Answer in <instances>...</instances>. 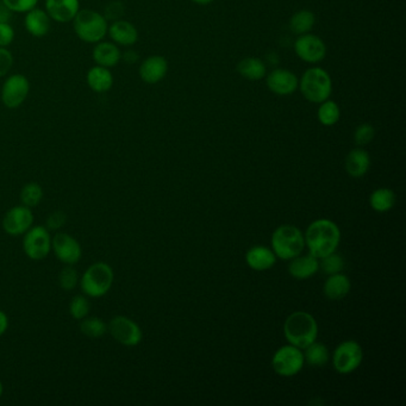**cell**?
Masks as SVG:
<instances>
[{
    "instance_id": "cell-1",
    "label": "cell",
    "mask_w": 406,
    "mask_h": 406,
    "mask_svg": "<svg viewBox=\"0 0 406 406\" xmlns=\"http://www.w3.org/2000/svg\"><path fill=\"white\" fill-rule=\"evenodd\" d=\"M341 233L337 225L329 220H318L310 225L305 233V243L315 258H321L337 249Z\"/></svg>"
},
{
    "instance_id": "cell-2",
    "label": "cell",
    "mask_w": 406,
    "mask_h": 406,
    "mask_svg": "<svg viewBox=\"0 0 406 406\" xmlns=\"http://www.w3.org/2000/svg\"><path fill=\"white\" fill-rule=\"evenodd\" d=\"M283 331L288 342L299 349H305L317 339L318 326L310 313L298 311L288 316Z\"/></svg>"
},
{
    "instance_id": "cell-3",
    "label": "cell",
    "mask_w": 406,
    "mask_h": 406,
    "mask_svg": "<svg viewBox=\"0 0 406 406\" xmlns=\"http://www.w3.org/2000/svg\"><path fill=\"white\" fill-rule=\"evenodd\" d=\"M73 28L78 37L86 43H98L104 39L109 24L106 18L94 10H79L73 19Z\"/></svg>"
},
{
    "instance_id": "cell-4",
    "label": "cell",
    "mask_w": 406,
    "mask_h": 406,
    "mask_svg": "<svg viewBox=\"0 0 406 406\" xmlns=\"http://www.w3.org/2000/svg\"><path fill=\"white\" fill-rule=\"evenodd\" d=\"M114 280V270L110 265L96 263L91 265L82 275L81 290L91 298H100L110 291Z\"/></svg>"
},
{
    "instance_id": "cell-5",
    "label": "cell",
    "mask_w": 406,
    "mask_h": 406,
    "mask_svg": "<svg viewBox=\"0 0 406 406\" xmlns=\"http://www.w3.org/2000/svg\"><path fill=\"white\" fill-rule=\"evenodd\" d=\"M299 89L309 102L321 103L329 99L333 92V81L328 73L319 67L310 68L301 76Z\"/></svg>"
},
{
    "instance_id": "cell-6",
    "label": "cell",
    "mask_w": 406,
    "mask_h": 406,
    "mask_svg": "<svg viewBox=\"0 0 406 406\" xmlns=\"http://www.w3.org/2000/svg\"><path fill=\"white\" fill-rule=\"evenodd\" d=\"M274 254L283 260H292L304 249L305 240L299 229L294 225H281L272 236Z\"/></svg>"
},
{
    "instance_id": "cell-7",
    "label": "cell",
    "mask_w": 406,
    "mask_h": 406,
    "mask_svg": "<svg viewBox=\"0 0 406 406\" xmlns=\"http://www.w3.org/2000/svg\"><path fill=\"white\" fill-rule=\"evenodd\" d=\"M23 249L35 261L47 258L51 250V237L47 227H31L24 233Z\"/></svg>"
},
{
    "instance_id": "cell-8",
    "label": "cell",
    "mask_w": 406,
    "mask_h": 406,
    "mask_svg": "<svg viewBox=\"0 0 406 406\" xmlns=\"http://www.w3.org/2000/svg\"><path fill=\"white\" fill-rule=\"evenodd\" d=\"M304 354L294 346L280 348L273 356V369L281 377H293L299 373L304 366Z\"/></svg>"
},
{
    "instance_id": "cell-9",
    "label": "cell",
    "mask_w": 406,
    "mask_h": 406,
    "mask_svg": "<svg viewBox=\"0 0 406 406\" xmlns=\"http://www.w3.org/2000/svg\"><path fill=\"white\" fill-rule=\"evenodd\" d=\"M107 331L114 339L127 347H135L140 344L143 337L139 324L125 316H116L112 318L107 324Z\"/></svg>"
},
{
    "instance_id": "cell-10",
    "label": "cell",
    "mask_w": 406,
    "mask_h": 406,
    "mask_svg": "<svg viewBox=\"0 0 406 406\" xmlns=\"http://www.w3.org/2000/svg\"><path fill=\"white\" fill-rule=\"evenodd\" d=\"M364 359L361 346L355 341H344L335 349L334 367L341 374H348L359 369Z\"/></svg>"
},
{
    "instance_id": "cell-11",
    "label": "cell",
    "mask_w": 406,
    "mask_h": 406,
    "mask_svg": "<svg viewBox=\"0 0 406 406\" xmlns=\"http://www.w3.org/2000/svg\"><path fill=\"white\" fill-rule=\"evenodd\" d=\"M30 82L23 74H12L1 87V102L8 109H17L29 96Z\"/></svg>"
},
{
    "instance_id": "cell-12",
    "label": "cell",
    "mask_w": 406,
    "mask_h": 406,
    "mask_svg": "<svg viewBox=\"0 0 406 406\" xmlns=\"http://www.w3.org/2000/svg\"><path fill=\"white\" fill-rule=\"evenodd\" d=\"M34 224V215L31 209L24 205L10 209L3 218V228L10 236H21Z\"/></svg>"
},
{
    "instance_id": "cell-13",
    "label": "cell",
    "mask_w": 406,
    "mask_h": 406,
    "mask_svg": "<svg viewBox=\"0 0 406 406\" xmlns=\"http://www.w3.org/2000/svg\"><path fill=\"white\" fill-rule=\"evenodd\" d=\"M294 51L299 59L308 64H317L326 58L324 42L316 35L304 34L297 38Z\"/></svg>"
},
{
    "instance_id": "cell-14",
    "label": "cell",
    "mask_w": 406,
    "mask_h": 406,
    "mask_svg": "<svg viewBox=\"0 0 406 406\" xmlns=\"http://www.w3.org/2000/svg\"><path fill=\"white\" fill-rule=\"evenodd\" d=\"M51 249L54 254L64 265H76L81 258L82 249L80 243L68 233H56L51 238Z\"/></svg>"
},
{
    "instance_id": "cell-15",
    "label": "cell",
    "mask_w": 406,
    "mask_h": 406,
    "mask_svg": "<svg viewBox=\"0 0 406 406\" xmlns=\"http://www.w3.org/2000/svg\"><path fill=\"white\" fill-rule=\"evenodd\" d=\"M299 85V81L294 73L283 68L274 69L267 76V86L272 92L279 96L292 94Z\"/></svg>"
},
{
    "instance_id": "cell-16",
    "label": "cell",
    "mask_w": 406,
    "mask_h": 406,
    "mask_svg": "<svg viewBox=\"0 0 406 406\" xmlns=\"http://www.w3.org/2000/svg\"><path fill=\"white\" fill-rule=\"evenodd\" d=\"M80 10L79 0H46V11L53 21H72Z\"/></svg>"
},
{
    "instance_id": "cell-17",
    "label": "cell",
    "mask_w": 406,
    "mask_h": 406,
    "mask_svg": "<svg viewBox=\"0 0 406 406\" xmlns=\"http://www.w3.org/2000/svg\"><path fill=\"white\" fill-rule=\"evenodd\" d=\"M167 71L168 64L164 56H149L141 64V79L147 84H157L165 78Z\"/></svg>"
},
{
    "instance_id": "cell-18",
    "label": "cell",
    "mask_w": 406,
    "mask_h": 406,
    "mask_svg": "<svg viewBox=\"0 0 406 406\" xmlns=\"http://www.w3.org/2000/svg\"><path fill=\"white\" fill-rule=\"evenodd\" d=\"M107 34L110 35L114 43L125 46V47L135 44L139 39V33L135 26H132L130 21H122V19L114 21L109 26Z\"/></svg>"
},
{
    "instance_id": "cell-19",
    "label": "cell",
    "mask_w": 406,
    "mask_h": 406,
    "mask_svg": "<svg viewBox=\"0 0 406 406\" xmlns=\"http://www.w3.org/2000/svg\"><path fill=\"white\" fill-rule=\"evenodd\" d=\"M24 26L29 34L35 37H43L51 30V17L47 11L34 8L26 12Z\"/></svg>"
},
{
    "instance_id": "cell-20",
    "label": "cell",
    "mask_w": 406,
    "mask_h": 406,
    "mask_svg": "<svg viewBox=\"0 0 406 406\" xmlns=\"http://www.w3.org/2000/svg\"><path fill=\"white\" fill-rule=\"evenodd\" d=\"M92 56H94V62L98 66L106 68L114 67L122 59L121 51L114 43L102 42V41L98 42L97 46L94 47Z\"/></svg>"
},
{
    "instance_id": "cell-21",
    "label": "cell",
    "mask_w": 406,
    "mask_h": 406,
    "mask_svg": "<svg viewBox=\"0 0 406 406\" xmlns=\"http://www.w3.org/2000/svg\"><path fill=\"white\" fill-rule=\"evenodd\" d=\"M86 80L89 87L97 94H104L110 91L114 85V76L110 69L102 66H94L87 72Z\"/></svg>"
},
{
    "instance_id": "cell-22",
    "label": "cell",
    "mask_w": 406,
    "mask_h": 406,
    "mask_svg": "<svg viewBox=\"0 0 406 406\" xmlns=\"http://www.w3.org/2000/svg\"><path fill=\"white\" fill-rule=\"evenodd\" d=\"M371 166V157L364 149H354L346 159V170L353 178H361L367 173Z\"/></svg>"
},
{
    "instance_id": "cell-23",
    "label": "cell",
    "mask_w": 406,
    "mask_h": 406,
    "mask_svg": "<svg viewBox=\"0 0 406 406\" xmlns=\"http://www.w3.org/2000/svg\"><path fill=\"white\" fill-rule=\"evenodd\" d=\"M319 268L318 258H315L313 255H306V256H297L293 258L292 263L288 266L290 274L292 275L296 279H308L310 276L316 274Z\"/></svg>"
},
{
    "instance_id": "cell-24",
    "label": "cell",
    "mask_w": 406,
    "mask_h": 406,
    "mask_svg": "<svg viewBox=\"0 0 406 406\" xmlns=\"http://www.w3.org/2000/svg\"><path fill=\"white\" fill-rule=\"evenodd\" d=\"M247 263L255 271H266L274 266L275 254L266 247H254L247 253Z\"/></svg>"
},
{
    "instance_id": "cell-25",
    "label": "cell",
    "mask_w": 406,
    "mask_h": 406,
    "mask_svg": "<svg viewBox=\"0 0 406 406\" xmlns=\"http://www.w3.org/2000/svg\"><path fill=\"white\" fill-rule=\"evenodd\" d=\"M351 291V281L346 275L336 274L330 275V278L326 280L324 285V293L331 301H339L347 296Z\"/></svg>"
},
{
    "instance_id": "cell-26",
    "label": "cell",
    "mask_w": 406,
    "mask_h": 406,
    "mask_svg": "<svg viewBox=\"0 0 406 406\" xmlns=\"http://www.w3.org/2000/svg\"><path fill=\"white\" fill-rule=\"evenodd\" d=\"M237 71L248 80H261L266 76V64L256 58H247L238 64Z\"/></svg>"
},
{
    "instance_id": "cell-27",
    "label": "cell",
    "mask_w": 406,
    "mask_h": 406,
    "mask_svg": "<svg viewBox=\"0 0 406 406\" xmlns=\"http://www.w3.org/2000/svg\"><path fill=\"white\" fill-rule=\"evenodd\" d=\"M369 203L373 210L377 212L389 211L396 203V195L389 188H379L373 192Z\"/></svg>"
},
{
    "instance_id": "cell-28",
    "label": "cell",
    "mask_w": 406,
    "mask_h": 406,
    "mask_svg": "<svg viewBox=\"0 0 406 406\" xmlns=\"http://www.w3.org/2000/svg\"><path fill=\"white\" fill-rule=\"evenodd\" d=\"M315 15L309 10H301L293 15L290 21V28L297 35L309 34L315 26Z\"/></svg>"
},
{
    "instance_id": "cell-29",
    "label": "cell",
    "mask_w": 406,
    "mask_h": 406,
    "mask_svg": "<svg viewBox=\"0 0 406 406\" xmlns=\"http://www.w3.org/2000/svg\"><path fill=\"white\" fill-rule=\"evenodd\" d=\"M304 359L315 367H323L329 361V353L324 344L313 342L305 348Z\"/></svg>"
},
{
    "instance_id": "cell-30",
    "label": "cell",
    "mask_w": 406,
    "mask_h": 406,
    "mask_svg": "<svg viewBox=\"0 0 406 406\" xmlns=\"http://www.w3.org/2000/svg\"><path fill=\"white\" fill-rule=\"evenodd\" d=\"M80 331L89 339H99L106 334L107 324L99 317H85L81 319Z\"/></svg>"
},
{
    "instance_id": "cell-31",
    "label": "cell",
    "mask_w": 406,
    "mask_h": 406,
    "mask_svg": "<svg viewBox=\"0 0 406 406\" xmlns=\"http://www.w3.org/2000/svg\"><path fill=\"white\" fill-rule=\"evenodd\" d=\"M321 105L318 109V121L326 127H331L339 121V107L336 103L326 99V102L321 103Z\"/></svg>"
},
{
    "instance_id": "cell-32",
    "label": "cell",
    "mask_w": 406,
    "mask_h": 406,
    "mask_svg": "<svg viewBox=\"0 0 406 406\" xmlns=\"http://www.w3.org/2000/svg\"><path fill=\"white\" fill-rule=\"evenodd\" d=\"M43 199V190L36 182H29L21 191V202L26 208H35Z\"/></svg>"
},
{
    "instance_id": "cell-33",
    "label": "cell",
    "mask_w": 406,
    "mask_h": 406,
    "mask_svg": "<svg viewBox=\"0 0 406 406\" xmlns=\"http://www.w3.org/2000/svg\"><path fill=\"white\" fill-rule=\"evenodd\" d=\"M91 305L84 296H76L69 303V313L76 321H81L89 316Z\"/></svg>"
},
{
    "instance_id": "cell-34",
    "label": "cell",
    "mask_w": 406,
    "mask_h": 406,
    "mask_svg": "<svg viewBox=\"0 0 406 406\" xmlns=\"http://www.w3.org/2000/svg\"><path fill=\"white\" fill-rule=\"evenodd\" d=\"M79 283V275L72 265H66L59 275V283L64 291H72Z\"/></svg>"
},
{
    "instance_id": "cell-35",
    "label": "cell",
    "mask_w": 406,
    "mask_h": 406,
    "mask_svg": "<svg viewBox=\"0 0 406 406\" xmlns=\"http://www.w3.org/2000/svg\"><path fill=\"white\" fill-rule=\"evenodd\" d=\"M321 267L326 274H336V273L343 271L344 260L342 256L333 253V254L326 255L324 258H321Z\"/></svg>"
},
{
    "instance_id": "cell-36",
    "label": "cell",
    "mask_w": 406,
    "mask_h": 406,
    "mask_svg": "<svg viewBox=\"0 0 406 406\" xmlns=\"http://www.w3.org/2000/svg\"><path fill=\"white\" fill-rule=\"evenodd\" d=\"M376 135V130L372 125L369 124H361L360 127H356L355 134H354V141L359 147L371 143Z\"/></svg>"
},
{
    "instance_id": "cell-37",
    "label": "cell",
    "mask_w": 406,
    "mask_h": 406,
    "mask_svg": "<svg viewBox=\"0 0 406 406\" xmlns=\"http://www.w3.org/2000/svg\"><path fill=\"white\" fill-rule=\"evenodd\" d=\"M11 12H28L37 5L38 0H1Z\"/></svg>"
},
{
    "instance_id": "cell-38",
    "label": "cell",
    "mask_w": 406,
    "mask_h": 406,
    "mask_svg": "<svg viewBox=\"0 0 406 406\" xmlns=\"http://www.w3.org/2000/svg\"><path fill=\"white\" fill-rule=\"evenodd\" d=\"M13 56L9 49L0 47V78L5 76L12 67Z\"/></svg>"
},
{
    "instance_id": "cell-39",
    "label": "cell",
    "mask_w": 406,
    "mask_h": 406,
    "mask_svg": "<svg viewBox=\"0 0 406 406\" xmlns=\"http://www.w3.org/2000/svg\"><path fill=\"white\" fill-rule=\"evenodd\" d=\"M124 5L121 1H112L106 6L105 16L106 21H118L119 18L123 16Z\"/></svg>"
},
{
    "instance_id": "cell-40",
    "label": "cell",
    "mask_w": 406,
    "mask_h": 406,
    "mask_svg": "<svg viewBox=\"0 0 406 406\" xmlns=\"http://www.w3.org/2000/svg\"><path fill=\"white\" fill-rule=\"evenodd\" d=\"M15 39V30L8 23H0V47L6 48Z\"/></svg>"
},
{
    "instance_id": "cell-41",
    "label": "cell",
    "mask_w": 406,
    "mask_h": 406,
    "mask_svg": "<svg viewBox=\"0 0 406 406\" xmlns=\"http://www.w3.org/2000/svg\"><path fill=\"white\" fill-rule=\"evenodd\" d=\"M66 220H67V216L64 212L55 211L48 217L46 225H47L48 230H58V229L64 227Z\"/></svg>"
},
{
    "instance_id": "cell-42",
    "label": "cell",
    "mask_w": 406,
    "mask_h": 406,
    "mask_svg": "<svg viewBox=\"0 0 406 406\" xmlns=\"http://www.w3.org/2000/svg\"><path fill=\"white\" fill-rule=\"evenodd\" d=\"M10 18H11V11L0 0V23H8Z\"/></svg>"
},
{
    "instance_id": "cell-43",
    "label": "cell",
    "mask_w": 406,
    "mask_h": 406,
    "mask_svg": "<svg viewBox=\"0 0 406 406\" xmlns=\"http://www.w3.org/2000/svg\"><path fill=\"white\" fill-rule=\"evenodd\" d=\"M8 328H9V318L4 311L0 310V336H3L6 333Z\"/></svg>"
},
{
    "instance_id": "cell-44",
    "label": "cell",
    "mask_w": 406,
    "mask_h": 406,
    "mask_svg": "<svg viewBox=\"0 0 406 406\" xmlns=\"http://www.w3.org/2000/svg\"><path fill=\"white\" fill-rule=\"evenodd\" d=\"M124 60L127 61V64H135L136 61L139 60V55L136 54L134 51H129L124 54Z\"/></svg>"
},
{
    "instance_id": "cell-45",
    "label": "cell",
    "mask_w": 406,
    "mask_h": 406,
    "mask_svg": "<svg viewBox=\"0 0 406 406\" xmlns=\"http://www.w3.org/2000/svg\"><path fill=\"white\" fill-rule=\"evenodd\" d=\"M192 1H193V3H195V4L198 5H209L211 4L213 0H192Z\"/></svg>"
},
{
    "instance_id": "cell-46",
    "label": "cell",
    "mask_w": 406,
    "mask_h": 406,
    "mask_svg": "<svg viewBox=\"0 0 406 406\" xmlns=\"http://www.w3.org/2000/svg\"><path fill=\"white\" fill-rule=\"evenodd\" d=\"M3 392H4V386H3V382L0 381V397L3 396Z\"/></svg>"
}]
</instances>
